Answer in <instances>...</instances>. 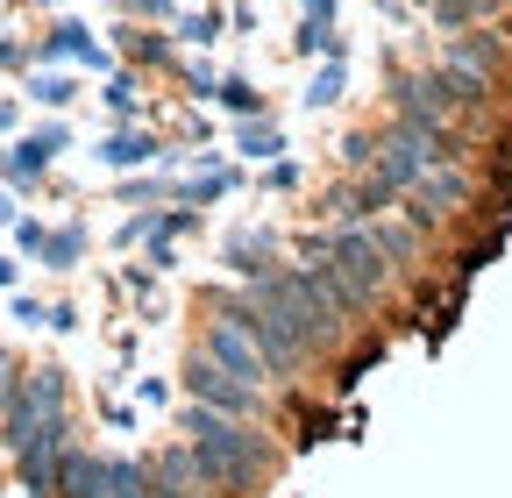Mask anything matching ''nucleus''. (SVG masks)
Wrapping results in <instances>:
<instances>
[{"mask_svg":"<svg viewBox=\"0 0 512 498\" xmlns=\"http://www.w3.org/2000/svg\"><path fill=\"white\" fill-rule=\"evenodd\" d=\"M29 100L36 107H64V100H72V79H50L43 72V79H29Z\"/></svg>","mask_w":512,"mask_h":498,"instance_id":"obj_23","label":"nucleus"},{"mask_svg":"<svg viewBox=\"0 0 512 498\" xmlns=\"http://www.w3.org/2000/svg\"><path fill=\"white\" fill-rule=\"evenodd\" d=\"M420 8H427V15H434V22H441L448 36H456V29H470L477 15H491L498 0H420Z\"/></svg>","mask_w":512,"mask_h":498,"instance_id":"obj_17","label":"nucleus"},{"mask_svg":"<svg viewBox=\"0 0 512 498\" xmlns=\"http://www.w3.org/2000/svg\"><path fill=\"white\" fill-rule=\"evenodd\" d=\"M313 257H328L363 299H377L384 292V278H392V264H384V249H377V235H370V221H342V228H328V235H313L306 242Z\"/></svg>","mask_w":512,"mask_h":498,"instance_id":"obj_3","label":"nucleus"},{"mask_svg":"<svg viewBox=\"0 0 512 498\" xmlns=\"http://www.w3.org/2000/svg\"><path fill=\"white\" fill-rule=\"evenodd\" d=\"M185 392H192V406H214V413H228V420H264V385L228 378V370L207 363V356L185 363Z\"/></svg>","mask_w":512,"mask_h":498,"instance_id":"obj_5","label":"nucleus"},{"mask_svg":"<svg viewBox=\"0 0 512 498\" xmlns=\"http://www.w3.org/2000/svg\"><path fill=\"white\" fill-rule=\"evenodd\" d=\"M136 8H143V15H164V8H171V0H136Z\"/></svg>","mask_w":512,"mask_h":498,"instance_id":"obj_32","label":"nucleus"},{"mask_svg":"<svg viewBox=\"0 0 512 498\" xmlns=\"http://www.w3.org/2000/svg\"><path fill=\"white\" fill-rule=\"evenodd\" d=\"M43 57H79V65H93V72L107 65V50L93 43V29H86V22H57V36L43 43Z\"/></svg>","mask_w":512,"mask_h":498,"instance_id":"obj_16","label":"nucleus"},{"mask_svg":"<svg viewBox=\"0 0 512 498\" xmlns=\"http://www.w3.org/2000/svg\"><path fill=\"white\" fill-rule=\"evenodd\" d=\"M392 200H399V193H392V185H384L377 171H370V178H356V185H335V193H328L335 221H377Z\"/></svg>","mask_w":512,"mask_h":498,"instance_id":"obj_12","label":"nucleus"},{"mask_svg":"<svg viewBox=\"0 0 512 498\" xmlns=\"http://www.w3.org/2000/svg\"><path fill=\"white\" fill-rule=\"evenodd\" d=\"M235 114H264V100H256V86H242V79H228V86H214Z\"/></svg>","mask_w":512,"mask_h":498,"instance_id":"obj_24","label":"nucleus"},{"mask_svg":"<svg viewBox=\"0 0 512 498\" xmlns=\"http://www.w3.org/2000/svg\"><path fill=\"white\" fill-rule=\"evenodd\" d=\"M100 498H157V491H150V470H143L136 456H107V470H100Z\"/></svg>","mask_w":512,"mask_h":498,"instance_id":"obj_15","label":"nucleus"},{"mask_svg":"<svg viewBox=\"0 0 512 498\" xmlns=\"http://www.w3.org/2000/svg\"><path fill=\"white\" fill-rule=\"evenodd\" d=\"M370 235H377V249H384V264H406L413 249H420V235H413V228H392V221H370Z\"/></svg>","mask_w":512,"mask_h":498,"instance_id":"obj_20","label":"nucleus"},{"mask_svg":"<svg viewBox=\"0 0 512 498\" xmlns=\"http://www.w3.org/2000/svg\"><path fill=\"white\" fill-rule=\"evenodd\" d=\"M0 129H15V107H8V100H0Z\"/></svg>","mask_w":512,"mask_h":498,"instance_id":"obj_33","label":"nucleus"},{"mask_svg":"<svg viewBox=\"0 0 512 498\" xmlns=\"http://www.w3.org/2000/svg\"><path fill=\"white\" fill-rule=\"evenodd\" d=\"M143 470H150V491H157V498H200V484H207L185 442H171V449H164L157 463H143Z\"/></svg>","mask_w":512,"mask_h":498,"instance_id":"obj_11","label":"nucleus"},{"mask_svg":"<svg viewBox=\"0 0 512 498\" xmlns=\"http://www.w3.org/2000/svg\"><path fill=\"white\" fill-rule=\"evenodd\" d=\"M8 385H15V356L0 349V399H8Z\"/></svg>","mask_w":512,"mask_h":498,"instance_id":"obj_29","label":"nucleus"},{"mask_svg":"<svg viewBox=\"0 0 512 498\" xmlns=\"http://www.w3.org/2000/svg\"><path fill=\"white\" fill-rule=\"evenodd\" d=\"M100 157H107V164H150V157H157V143H150L143 129H136V136L121 129V136H107V143H100Z\"/></svg>","mask_w":512,"mask_h":498,"instance_id":"obj_19","label":"nucleus"},{"mask_svg":"<svg viewBox=\"0 0 512 498\" xmlns=\"http://www.w3.org/2000/svg\"><path fill=\"white\" fill-rule=\"evenodd\" d=\"M43 235H50L43 221H22V228H15V242H22V249H43Z\"/></svg>","mask_w":512,"mask_h":498,"instance_id":"obj_28","label":"nucleus"},{"mask_svg":"<svg viewBox=\"0 0 512 498\" xmlns=\"http://www.w3.org/2000/svg\"><path fill=\"white\" fill-rule=\"evenodd\" d=\"M370 143H377L370 171H377V178H384V185H392V193L406 200V185H413V178L427 171V143H420V136L406 129V121H392V129H384V136H370Z\"/></svg>","mask_w":512,"mask_h":498,"instance_id":"obj_8","label":"nucleus"},{"mask_svg":"<svg viewBox=\"0 0 512 498\" xmlns=\"http://www.w3.org/2000/svg\"><path fill=\"white\" fill-rule=\"evenodd\" d=\"M64 370L57 363H43V370H29V378H15L8 385V399H0V449H15V442H29V434L50 420V413H64Z\"/></svg>","mask_w":512,"mask_h":498,"instance_id":"obj_2","label":"nucleus"},{"mask_svg":"<svg viewBox=\"0 0 512 498\" xmlns=\"http://www.w3.org/2000/svg\"><path fill=\"white\" fill-rule=\"evenodd\" d=\"M214 306H221V314H235V321L249 328L256 363H264V378H292V370H299V356H306V349H299V342H292V335L264 314V306H249V292H228V299H214Z\"/></svg>","mask_w":512,"mask_h":498,"instance_id":"obj_6","label":"nucleus"},{"mask_svg":"<svg viewBox=\"0 0 512 498\" xmlns=\"http://www.w3.org/2000/svg\"><path fill=\"white\" fill-rule=\"evenodd\" d=\"M200 356H207V363H221L228 378H242V385H264V363H256L249 328H242L235 314H221V306H214V321H207V335H200Z\"/></svg>","mask_w":512,"mask_h":498,"instance_id":"obj_7","label":"nucleus"},{"mask_svg":"<svg viewBox=\"0 0 512 498\" xmlns=\"http://www.w3.org/2000/svg\"><path fill=\"white\" fill-rule=\"evenodd\" d=\"M498 57H505V36L498 29H456V36H448V50H441V72H470V79H498Z\"/></svg>","mask_w":512,"mask_h":498,"instance_id":"obj_9","label":"nucleus"},{"mask_svg":"<svg viewBox=\"0 0 512 498\" xmlns=\"http://www.w3.org/2000/svg\"><path fill=\"white\" fill-rule=\"evenodd\" d=\"M107 107H114V114H128V107H136V86L114 79V86H107Z\"/></svg>","mask_w":512,"mask_h":498,"instance_id":"obj_27","label":"nucleus"},{"mask_svg":"<svg viewBox=\"0 0 512 498\" xmlns=\"http://www.w3.org/2000/svg\"><path fill=\"white\" fill-rule=\"evenodd\" d=\"M306 100H313V107H335V100H342V57H328V65H320V72H313V86H306Z\"/></svg>","mask_w":512,"mask_h":498,"instance_id":"obj_21","label":"nucleus"},{"mask_svg":"<svg viewBox=\"0 0 512 498\" xmlns=\"http://www.w3.org/2000/svg\"><path fill=\"white\" fill-rule=\"evenodd\" d=\"M299 8H306L313 22H328V15H335V0H299Z\"/></svg>","mask_w":512,"mask_h":498,"instance_id":"obj_30","label":"nucleus"},{"mask_svg":"<svg viewBox=\"0 0 512 498\" xmlns=\"http://www.w3.org/2000/svg\"><path fill=\"white\" fill-rule=\"evenodd\" d=\"M271 249H278V242H271L264 228H256V235H228L221 264H228L235 278H264V271H278V264H271Z\"/></svg>","mask_w":512,"mask_h":498,"instance_id":"obj_14","label":"nucleus"},{"mask_svg":"<svg viewBox=\"0 0 512 498\" xmlns=\"http://www.w3.org/2000/svg\"><path fill=\"white\" fill-rule=\"evenodd\" d=\"M214 29H221V15H192L178 36H192V43H214Z\"/></svg>","mask_w":512,"mask_h":498,"instance_id":"obj_26","label":"nucleus"},{"mask_svg":"<svg viewBox=\"0 0 512 498\" xmlns=\"http://www.w3.org/2000/svg\"><path fill=\"white\" fill-rule=\"evenodd\" d=\"M228 185H235V178H228V171L214 164V171H200V178H192V200H221Z\"/></svg>","mask_w":512,"mask_h":498,"instance_id":"obj_25","label":"nucleus"},{"mask_svg":"<svg viewBox=\"0 0 512 498\" xmlns=\"http://www.w3.org/2000/svg\"><path fill=\"white\" fill-rule=\"evenodd\" d=\"M185 434H192L185 449H192V463H200V477L221 484V491H249L271 470V449L249 434V420H228L214 406H185Z\"/></svg>","mask_w":512,"mask_h":498,"instance_id":"obj_1","label":"nucleus"},{"mask_svg":"<svg viewBox=\"0 0 512 498\" xmlns=\"http://www.w3.org/2000/svg\"><path fill=\"white\" fill-rule=\"evenodd\" d=\"M64 150V129H36V136H22V143H8V157H0V178L8 185H36L43 178V164Z\"/></svg>","mask_w":512,"mask_h":498,"instance_id":"obj_10","label":"nucleus"},{"mask_svg":"<svg viewBox=\"0 0 512 498\" xmlns=\"http://www.w3.org/2000/svg\"><path fill=\"white\" fill-rule=\"evenodd\" d=\"M72 449V413H50L29 442H15L8 456H15V477H22V491L29 498H57V456Z\"/></svg>","mask_w":512,"mask_h":498,"instance_id":"obj_4","label":"nucleus"},{"mask_svg":"<svg viewBox=\"0 0 512 498\" xmlns=\"http://www.w3.org/2000/svg\"><path fill=\"white\" fill-rule=\"evenodd\" d=\"M79 249H86V235H79V228H50L36 257H43L50 271H72V257H79Z\"/></svg>","mask_w":512,"mask_h":498,"instance_id":"obj_18","label":"nucleus"},{"mask_svg":"<svg viewBox=\"0 0 512 498\" xmlns=\"http://www.w3.org/2000/svg\"><path fill=\"white\" fill-rule=\"evenodd\" d=\"M235 143H242V157H278V150H285V143H278V129H249V121L235 129Z\"/></svg>","mask_w":512,"mask_h":498,"instance_id":"obj_22","label":"nucleus"},{"mask_svg":"<svg viewBox=\"0 0 512 498\" xmlns=\"http://www.w3.org/2000/svg\"><path fill=\"white\" fill-rule=\"evenodd\" d=\"M100 470H107V456H93V449H64L57 456V498H100Z\"/></svg>","mask_w":512,"mask_h":498,"instance_id":"obj_13","label":"nucleus"},{"mask_svg":"<svg viewBox=\"0 0 512 498\" xmlns=\"http://www.w3.org/2000/svg\"><path fill=\"white\" fill-rule=\"evenodd\" d=\"M0 65H22V50H15L8 36H0Z\"/></svg>","mask_w":512,"mask_h":498,"instance_id":"obj_31","label":"nucleus"}]
</instances>
